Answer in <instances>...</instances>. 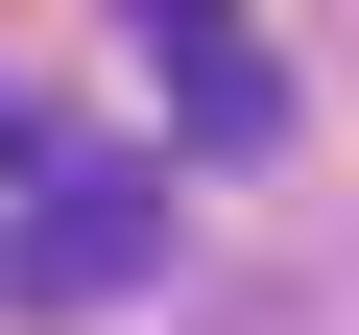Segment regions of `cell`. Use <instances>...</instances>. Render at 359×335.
I'll return each instance as SVG.
<instances>
[{
	"label": "cell",
	"mask_w": 359,
	"mask_h": 335,
	"mask_svg": "<svg viewBox=\"0 0 359 335\" xmlns=\"http://www.w3.org/2000/svg\"><path fill=\"white\" fill-rule=\"evenodd\" d=\"M0 264H25L48 311L144 287V264H168V168H96V144H48V120H0Z\"/></svg>",
	"instance_id": "cell-1"
},
{
	"label": "cell",
	"mask_w": 359,
	"mask_h": 335,
	"mask_svg": "<svg viewBox=\"0 0 359 335\" xmlns=\"http://www.w3.org/2000/svg\"><path fill=\"white\" fill-rule=\"evenodd\" d=\"M168 120H192V144H264L287 120V48L264 25H168Z\"/></svg>",
	"instance_id": "cell-2"
}]
</instances>
